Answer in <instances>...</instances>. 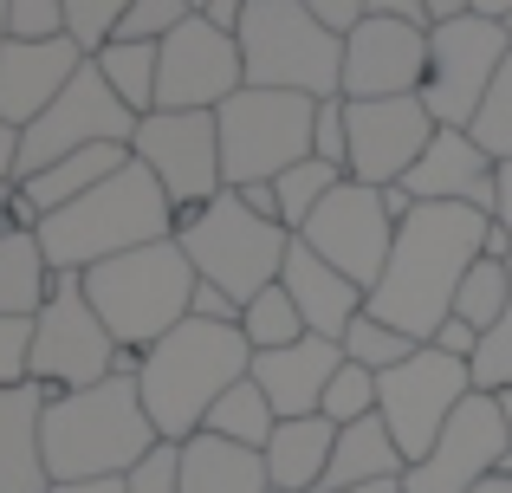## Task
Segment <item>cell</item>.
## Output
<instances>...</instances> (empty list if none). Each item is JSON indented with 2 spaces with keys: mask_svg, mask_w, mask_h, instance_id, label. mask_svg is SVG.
Returning a JSON list of instances; mask_svg holds the SVG:
<instances>
[{
  "mask_svg": "<svg viewBox=\"0 0 512 493\" xmlns=\"http://www.w3.org/2000/svg\"><path fill=\"white\" fill-rule=\"evenodd\" d=\"M175 241H182V253L195 260V273L208 279V286L234 292V299L247 305V299H260L266 286H279L286 253H292L299 234L266 221V215H253L234 189H221L214 202L188 208V215L175 221Z\"/></svg>",
  "mask_w": 512,
  "mask_h": 493,
  "instance_id": "cell-7",
  "label": "cell"
},
{
  "mask_svg": "<svg viewBox=\"0 0 512 493\" xmlns=\"http://www.w3.org/2000/svg\"><path fill=\"white\" fill-rule=\"evenodd\" d=\"M338 182H350L338 163H299V169H286V176L273 182V195H279V221H286L292 234H305V221L318 215V208H325V195L338 189Z\"/></svg>",
  "mask_w": 512,
  "mask_h": 493,
  "instance_id": "cell-32",
  "label": "cell"
},
{
  "mask_svg": "<svg viewBox=\"0 0 512 493\" xmlns=\"http://www.w3.org/2000/svg\"><path fill=\"white\" fill-rule=\"evenodd\" d=\"M512 52V26L506 20H480V13H461V20L435 26L428 33V78H422V104L441 130H467L480 111V98L493 91Z\"/></svg>",
  "mask_w": 512,
  "mask_h": 493,
  "instance_id": "cell-10",
  "label": "cell"
},
{
  "mask_svg": "<svg viewBox=\"0 0 512 493\" xmlns=\"http://www.w3.org/2000/svg\"><path fill=\"white\" fill-rule=\"evenodd\" d=\"M273 429H279V416H273V403H266V390L253 377L234 383V390L208 409V435L240 442V448H260V455H266V442H273Z\"/></svg>",
  "mask_w": 512,
  "mask_h": 493,
  "instance_id": "cell-30",
  "label": "cell"
},
{
  "mask_svg": "<svg viewBox=\"0 0 512 493\" xmlns=\"http://www.w3.org/2000/svg\"><path fill=\"white\" fill-rule=\"evenodd\" d=\"M240 59L247 85L260 91H299V98H344V39L318 26L305 0H247L240 20Z\"/></svg>",
  "mask_w": 512,
  "mask_h": 493,
  "instance_id": "cell-6",
  "label": "cell"
},
{
  "mask_svg": "<svg viewBox=\"0 0 512 493\" xmlns=\"http://www.w3.org/2000/svg\"><path fill=\"white\" fill-rule=\"evenodd\" d=\"M312 156H318V163H338L344 176H350V124H344V98H325V104H318Z\"/></svg>",
  "mask_w": 512,
  "mask_h": 493,
  "instance_id": "cell-43",
  "label": "cell"
},
{
  "mask_svg": "<svg viewBox=\"0 0 512 493\" xmlns=\"http://www.w3.org/2000/svg\"><path fill=\"white\" fill-rule=\"evenodd\" d=\"M240 312H247V305H240L234 292L208 286V279H201V286H195V318H214V325H240Z\"/></svg>",
  "mask_w": 512,
  "mask_h": 493,
  "instance_id": "cell-45",
  "label": "cell"
},
{
  "mask_svg": "<svg viewBox=\"0 0 512 493\" xmlns=\"http://www.w3.org/2000/svg\"><path fill=\"white\" fill-rule=\"evenodd\" d=\"M98 72L117 98L130 104L137 117L156 111V78H163V46H143V39H111L98 52Z\"/></svg>",
  "mask_w": 512,
  "mask_h": 493,
  "instance_id": "cell-29",
  "label": "cell"
},
{
  "mask_svg": "<svg viewBox=\"0 0 512 493\" xmlns=\"http://www.w3.org/2000/svg\"><path fill=\"white\" fill-rule=\"evenodd\" d=\"M182 493H273V474H266L260 448L201 429L195 442H182Z\"/></svg>",
  "mask_w": 512,
  "mask_h": 493,
  "instance_id": "cell-25",
  "label": "cell"
},
{
  "mask_svg": "<svg viewBox=\"0 0 512 493\" xmlns=\"http://www.w3.org/2000/svg\"><path fill=\"white\" fill-rule=\"evenodd\" d=\"M506 26H512V20H506Z\"/></svg>",
  "mask_w": 512,
  "mask_h": 493,
  "instance_id": "cell-61",
  "label": "cell"
},
{
  "mask_svg": "<svg viewBox=\"0 0 512 493\" xmlns=\"http://www.w3.org/2000/svg\"><path fill=\"white\" fill-rule=\"evenodd\" d=\"M415 351H422V344H415L409 331H396V325H383V318H370V305H363V318L344 331V357H350L357 370H376V377H383V370H396V364H409Z\"/></svg>",
  "mask_w": 512,
  "mask_h": 493,
  "instance_id": "cell-34",
  "label": "cell"
},
{
  "mask_svg": "<svg viewBox=\"0 0 512 493\" xmlns=\"http://www.w3.org/2000/svg\"><path fill=\"white\" fill-rule=\"evenodd\" d=\"M0 493H52L46 468V390H0Z\"/></svg>",
  "mask_w": 512,
  "mask_h": 493,
  "instance_id": "cell-23",
  "label": "cell"
},
{
  "mask_svg": "<svg viewBox=\"0 0 512 493\" xmlns=\"http://www.w3.org/2000/svg\"><path fill=\"white\" fill-rule=\"evenodd\" d=\"M506 305H512V260H487V253H480V260L467 266L461 292H454V318H467V325L487 338L506 318Z\"/></svg>",
  "mask_w": 512,
  "mask_h": 493,
  "instance_id": "cell-31",
  "label": "cell"
},
{
  "mask_svg": "<svg viewBox=\"0 0 512 493\" xmlns=\"http://www.w3.org/2000/svg\"><path fill=\"white\" fill-rule=\"evenodd\" d=\"M195 20V0H137L117 26V39H143V46H163L175 26Z\"/></svg>",
  "mask_w": 512,
  "mask_h": 493,
  "instance_id": "cell-38",
  "label": "cell"
},
{
  "mask_svg": "<svg viewBox=\"0 0 512 493\" xmlns=\"http://www.w3.org/2000/svg\"><path fill=\"white\" fill-rule=\"evenodd\" d=\"M279 286L292 292V305H299V318H305V331L312 338H331V344H344V331L363 318V305H370V292L357 286V279H344L331 260H318L305 241H292L286 253V273H279Z\"/></svg>",
  "mask_w": 512,
  "mask_h": 493,
  "instance_id": "cell-22",
  "label": "cell"
},
{
  "mask_svg": "<svg viewBox=\"0 0 512 493\" xmlns=\"http://www.w3.org/2000/svg\"><path fill=\"white\" fill-rule=\"evenodd\" d=\"M0 52H7V0H0Z\"/></svg>",
  "mask_w": 512,
  "mask_h": 493,
  "instance_id": "cell-58",
  "label": "cell"
},
{
  "mask_svg": "<svg viewBox=\"0 0 512 493\" xmlns=\"http://www.w3.org/2000/svg\"><path fill=\"white\" fill-rule=\"evenodd\" d=\"M467 137L480 143V150L493 156V163H512V52L500 65V78H493V91L480 98L474 124H467Z\"/></svg>",
  "mask_w": 512,
  "mask_h": 493,
  "instance_id": "cell-35",
  "label": "cell"
},
{
  "mask_svg": "<svg viewBox=\"0 0 512 493\" xmlns=\"http://www.w3.org/2000/svg\"><path fill=\"white\" fill-rule=\"evenodd\" d=\"M201 20L221 26V33H240V20H247V0H201Z\"/></svg>",
  "mask_w": 512,
  "mask_h": 493,
  "instance_id": "cell-47",
  "label": "cell"
},
{
  "mask_svg": "<svg viewBox=\"0 0 512 493\" xmlns=\"http://www.w3.org/2000/svg\"><path fill=\"white\" fill-rule=\"evenodd\" d=\"M33 383V318H0V390Z\"/></svg>",
  "mask_w": 512,
  "mask_h": 493,
  "instance_id": "cell-41",
  "label": "cell"
},
{
  "mask_svg": "<svg viewBox=\"0 0 512 493\" xmlns=\"http://www.w3.org/2000/svg\"><path fill=\"white\" fill-rule=\"evenodd\" d=\"M350 364L344 344L331 338H299L286 344V351H253V370L247 377L266 390V403H273L279 422H299V416H318V403H325L331 377Z\"/></svg>",
  "mask_w": 512,
  "mask_h": 493,
  "instance_id": "cell-21",
  "label": "cell"
},
{
  "mask_svg": "<svg viewBox=\"0 0 512 493\" xmlns=\"http://www.w3.org/2000/svg\"><path fill=\"white\" fill-rule=\"evenodd\" d=\"M240 331H247V344H253V351H286V344L312 338L286 286H266L260 299H247V312H240Z\"/></svg>",
  "mask_w": 512,
  "mask_h": 493,
  "instance_id": "cell-33",
  "label": "cell"
},
{
  "mask_svg": "<svg viewBox=\"0 0 512 493\" xmlns=\"http://www.w3.org/2000/svg\"><path fill=\"white\" fill-rule=\"evenodd\" d=\"M20 182V130L0 124V189H13Z\"/></svg>",
  "mask_w": 512,
  "mask_h": 493,
  "instance_id": "cell-48",
  "label": "cell"
},
{
  "mask_svg": "<svg viewBox=\"0 0 512 493\" xmlns=\"http://www.w3.org/2000/svg\"><path fill=\"white\" fill-rule=\"evenodd\" d=\"M234 91H247L240 39L208 26L195 13L163 39V78H156V111H221Z\"/></svg>",
  "mask_w": 512,
  "mask_h": 493,
  "instance_id": "cell-17",
  "label": "cell"
},
{
  "mask_svg": "<svg viewBox=\"0 0 512 493\" xmlns=\"http://www.w3.org/2000/svg\"><path fill=\"white\" fill-rule=\"evenodd\" d=\"M137 124H143V117L104 85L98 59H91L85 72L65 85L59 104H52L39 124L20 130V182L39 176V169H52V163H65V156H78V150H104V143H124V150H130Z\"/></svg>",
  "mask_w": 512,
  "mask_h": 493,
  "instance_id": "cell-12",
  "label": "cell"
},
{
  "mask_svg": "<svg viewBox=\"0 0 512 493\" xmlns=\"http://www.w3.org/2000/svg\"><path fill=\"white\" fill-rule=\"evenodd\" d=\"M500 416H506V435H512V390H500Z\"/></svg>",
  "mask_w": 512,
  "mask_h": 493,
  "instance_id": "cell-57",
  "label": "cell"
},
{
  "mask_svg": "<svg viewBox=\"0 0 512 493\" xmlns=\"http://www.w3.org/2000/svg\"><path fill=\"white\" fill-rule=\"evenodd\" d=\"M221 124V169L227 189H253V182H279L286 169L312 163V137H318V98L299 91H234L214 111Z\"/></svg>",
  "mask_w": 512,
  "mask_h": 493,
  "instance_id": "cell-8",
  "label": "cell"
},
{
  "mask_svg": "<svg viewBox=\"0 0 512 493\" xmlns=\"http://www.w3.org/2000/svg\"><path fill=\"white\" fill-rule=\"evenodd\" d=\"M402 474H409V455L396 448L389 422L383 416H363V422H350V429H338V455H331L318 493H350V487L402 481Z\"/></svg>",
  "mask_w": 512,
  "mask_h": 493,
  "instance_id": "cell-24",
  "label": "cell"
},
{
  "mask_svg": "<svg viewBox=\"0 0 512 493\" xmlns=\"http://www.w3.org/2000/svg\"><path fill=\"white\" fill-rule=\"evenodd\" d=\"M493 221L512 228V163H500V215H493Z\"/></svg>",
  "mask_w": 512,
  "mask_h": 493,
  "instance_id": "cell-54",
  "label": "cell"
},
{
  "mask_svg": "<svg viewBox=\"0 0 512 493\" xmlns=\"http://www.w3.org/2000/svg\"><path fill=\"white\" fill-rule=\"evenodd\" d=\"M467 396H474V364H461V357L422 344L409 364H396V370L376 377V416L389 422L396 448L415 468V461L441 442V429L454 422V409H461Z\"/></svg>",
  "mask_w": 512,
  "mask_h": 493,
  "instance_id": "cell-11",
  "label": "cell"
},
{
  "mask_svg": "<svg viewBox=\"0 0 512 493\" xmlns=\"http://www.w3.org/2000/svg\"><path fill=\"white\" fill-rule=\"evenodd\" d=\"M428 78V26L409 20H370L344 39V98L370 104V98H422Z\"/></svg>",
  "mask_w": 512,
  "mask_h": 493,
  "instance_id": "cell-18",
  "label": "cell"
},
{
  "mask_svg": "<svg viewBox=\"0 0 512 493\" xmlns=\"http://www.w3.org/2000/svg\"><path fill=\"white\" fill-rule=\"evenodd\" d=\"M506 455H512V435L500 416V396L474 390L454 409V422L441 429V442L402 474V493H474L487 474H500Z\"/></svg>",
  "mask_w": 512,
  "mask_h": 493,
  "instance_id": "cell-15",
  "label": "cell"
},
{
  "mask_svg": "<svg viewBox=\"0 0 512 493\" xmlns=\"http://www.w3.org/2000/svg\"><path fill=\"white\" fill-rule=\"evenodd\" d=\"M52 299V266L39 234H0V318H39Z\"/></svg>",
  "mask_w": 512,
  "mask_h": 493,
  "instance_id": "cell-28",
  "label": "cell"
},
{
  "mask_svg": "<svg viewBox=\"0 0 512 493\" xmlns=\"http://www.w3.org/2000/svg\"><path fill=\"white\" fill-rule=\"evenodd\" d=\"M318 260H331L344 279H357L363 292L383 286L389 273V253H396V215L383 208V189H363V182H338L325 195L312 221L299 234Z\"/></svg>",
  "mask_w": 512,
  "mask_h": 493,
  "instance_id": "cell-14",
  "label": "cell"
},
{
  "mask_svg": "<svg viewBox=\"0 0 512 493\" xmlns=\"http://www.w3.org/2000/svg\"><path fill=\"white\" fill-rule=\"evenodd\" d=\"M78 279H85V299H91V312L104 318V331L137 357L150 351V344H163L175 325L195 318L201 273H195V260L182 253L175 234L137 247V253H117V260L91 266V273H78Z\"/></svg>",
  "mask_w": 512,
  "mask_h": 493,
  "instance_id": "cell-5",
  "label": "cell"
},
{
  "mask_svg": "<svg viewBox=\"0 0 512 493\" xmlns=\"http://www.w3.org/2000/svg\"><path fill=\"white\" fill-rule=\"evenodd\" d=\"M117 370H124V344L91 312L85 279L52 273V299L33 318V383L46 396H65V390H91V383L117 377Z\"/></svg>",
  "mask_w": 512,
  "mask_h": 493,
  "instance_id": "cell-9",
  "label": "cell"
},
{
  "mask_svg": "<svg viewBox=\"0 0 512 493\" xmlns=\"http://www.w3.org/2000/svg\"><path fill=\"white\" fill-rule=\"evenodd\" d=\"M331 455H338V422L299 416V422H279L273 429V442H266V474L286 493H318Z\"/></svg>",
  "mask_w": 512,
  "mask_h": 493,
  "instance_id": "cell-26",
  "label": "cell"
},
{
  "mask_svg": "<svg viewBox=\"0 0 512 493\" xmlns=\"http://www.w3.org/2000/svg\"><path fill=\"white\" fill-rule=\"evenodd\" d=\"M467 13H480V20H512V0H467Z\"/></svg>",
  "mask_w": 512,
  "mask_h": 493,
  "instance_id": "cell-53",
  "label": "cell"
},
{
  "mask_svg": "<svg viewBox=\"0 0 512 493\" xmlns=\"http://www.w3.org/2000/svg\"><path fill=\"white\" fill-rule=\"evenodd\" d=\"M318 416L338 422V429H350V422H363V416H376V370L344 364L338 377H331V390H325V403H318Z\"/></svg>",
  "mask_w": 512,
  "mask_h": 493,
  "instance_id": "cell-37",
  "label": "cell"
},
{
  "mask_svg": "<svg viewBox=\"0 0 512 493\" xmlns=\"http://www.w3.org/2000/svg\"><path fill=\"white\" fill-rule=\"evenodd\" d=\"M305 7H312L318 26H331L338 39H350L363 20H370V0H305Z\"/></svg>",
  "mask_w": 512,
  "mask_h": 493,
  "instance_id": "cell-44",
  "label": "cell"
},
{
  "mask_svg": "<svg viewBox=\"0 0 512 493\" xmlns=\"http://www.w3.org/2000/svg\"><path fill=\"white\" fill-rule=\"evenodd\" d=\"M422 7H428V26H448L467 13V0H422Z\"/></svg>",
  "mask_w": 512,
  "mask_h": 493,
  "instance_id": "cell-52",
  "label": "cell"
},
{
  "mask_svg": "<svg viewBox=\"0 0 512 493\" xmlns=\"http://www.w3.org/2000/svg\"><path fill=\"white\" fill-rule=\"evenodd\" d=\"M487 228H493V215H480V208L415 202V215L396 228V253H389L383 286L370 292V318L428 344L454 318V292H461L467 266L487 253Z\"/></svg>",
  "mask_w": 512,
  "mask_h": 493,
  "instance_id": "cell-1",
  "label": "cell"
},
{
  "mask_svg": "<svg viewBox=\"0 0 512 493\" xmlns=\"http://www.w3.org/2000/svg\"><path fill=\"white\" fill-rule=\"evenodd\" d=\"M130 156L163 182V195L175 202V215L214 202L227 189L221 169V124L214 111H150L130 137Z\"/></svg>",
  "mask_w": 512,
  "mask_h": 493,
  "instance_id": "cell-13",
  "label": "cell"
},
{
  "mask_svg": "<svg viewBox=\"0 0 512 493\" xmlns=\"http://www.w3.org/2000/svg\"><path fill=\"white\" fill-rule=\"evenodd\" d=\"M350 493H402V481H376V487H350Z\"/></svg>",
  "mask_w": 512,
  "mask_h": 493,
  "instance_id": "cell-56",
  "label": "cell"
},
{
  "mask_svg": "<svg viewBox=\"0 0 512 493\" xmlns=\"http://www.w3.org/2000/svg\"><path fill=\"white\" fill-rule=\"evenodd\" d=\"M344 124H350V182H363V189L409 182V169L428 156L441 130L422 98H370V104L344 98Z\"/></svg>",
  "mask_w": 512,
  "mask_h": 493,
  "instance_id": "cell-16",
  "label": "cell"
},
{
  "mask_svg": "<svg viewBox=\"0 0 512 493\" xmlns=\"http://www.w3.org/2000/svg\"><path fill=\"white\" fill-rule=\"evenodd\" d=\"M7 39H20V46L72 39V33H65V7H59V0H7Z\"/></svg>",
  "mask_w": 512,
  "mask_h": 493,
  "instance_id": "cell-39",
  "label": "cell"
},
{
  "mask_svg": "<svg viewBox=\"0 0 512 493\" xmlns=\"http://www.w3.org/2000/svg\"><path fill=\"white\" fill-rule=\"evenodd\" d=\"M253 344L240 325H214V318H188L163 344L137 357V390L150 409L163 442H195L208 429V409L221 403L234 383H247Z\"/></svg>",
  "mask_w": 512,
  "mask_h": 493,
  "instance_id": "cell-2",
  "label": "cell"
},
{
  "mask_svg": "<svg viewBox=\"0 0 512 493\" xmlns=\"http://www.w3.org/2000/svg\"><path fill=\"white\" fill-rule=\"evenodd\" d=\"M428 344H435V351H448V357H461V364H474V351H480V331L467 325V318H448V325H441Z\"/></svg>",
  "mask_w": 512,
  "mask_h": 493,
  "instance_id": "cell-46",
  "label": "cell"
},
{
  "mask_svg": "<svg viewBox=\"0 0 512 493\" xmlns=\"http://www.w3.org/2000/svg\"><path fill=\"white\" fill-rule=\"evenodd\" d=\"M474 493H512V474H487V481H480Z\"/></svg>",
  "mask_w": 512,
  "mask_h": 493,
  "instance_id": "cell-55",
  "label": "cell"
},
{
  "mask_svg": "<svg viewBox=\"0 0 512 493\" xmlns=\"http://www.w3.org/2000/svg\"><path fill=\"white\" fill-rule=\"evenodd\" d=\"M500 474H512V455H506V461H500Z\"/></svg>",
  "mask_w": 512,
  "mask_h": 493,
  "instance_id": "cell-59",
  "label": "cell"
},
{
  "mask_svg": "<svg viewBox=\"0 0 512 493\" xmlns=\"http://www.w3.org/2000/svg\"><path fill=\"white\" fill-rule=\"evenodd\" d=\"M474 390H487V396L512 390V305H506V318L480 338V351H474Z\"/></svg>",
  "mask_w": 512,
  "mask_h": 493,
  "instance_id": "cell-40",
  "label": "cell"
},
{
  "mask_svg": "<svg viewBox=\"0 0 512 493\" xmlns=\"http://www.w3.org/2000/svg\"><path fill=\"white\" fill-rule=\"evenodd\" d=\"M402 189H409L415 202H454V208L500 215V163H493L467 130H435L428 156L409 169Z\"/></svg>",
  "mask_w": 512,
  "mask_h": 493,
  "instance_id": "cell-20",
  "label": "cell"
},
{
  "mask_svg": "<svg viewBox=\"0 0 512 493\" xmlns=\"http://www.w3.org/2000/svg\"><path fill=\"white\" fill-rule=\"evenodd\" d=\"M240 202L253 208V215H266V221H279V195H273V182H253V189H234ZM279 228H286V221H279Z\"/></svg>",
  "mask_w": 512,
  "mask_h": 493,
  "instance_id": "cell-50",
  "label": "cell"
},
{
  "mask_svg": "<svg viewBox=\"0 0 512 493\" xmlns=\"http://www.w3.org/2000/svg\"><path fill=\"white\" fill-rule=\"evenodd\" d=\"M175 202L163 195V182L130 156L111 182H98L91 195H78L72 208L39 221V247H46L52 273H91V266L117 260V253H137L150 241L175 234Z\"/></svg>",
  "mask_w": 512,
  "mask_h": 493,
  "instance_id": "cell-4",
  "label": "cell"
},
{
  "mask_svg": "<svg viewBox=\"0 0 512 493\" xmlns=\"http://www.w3.org/2000/svg\"><path fill=\"white\" fill-rule=\"evenodd\" d=\"M163 442L143 409L137 370L91 383V390H65L46 396V468L52 493L72 481H104V474H130L150 448Z\"/></svg>",
  "mask_w": 512,
  "mask_h": 493,
  "instance_id": "cell-3",
  "label": "cell"
},
{
  "mask_svg": "<svg viewBox=\"0 0 512 493\" xmlns=\"http://www.w3.org/2000/svg\"><path fill=\"white\" fill-rule=\"evenodd\" d=\"M124 481L130 493H182V442H156Z\"/></svg>",
  "mask_w": 512,
  "mask_h": 493,
  "instance_id": "cell-42",
  "label": "cell"
},
{
  "mask_svg": "<svg viewBox=\"0 0 512 493\" xmlns=\"http://www.w3.org/2000/svg\"><path fill=\"white\" fill-rule=\"evenodd\" d=\"M370 13H383V20H409V26H428V7L422 0H370ZM435 33V26H428Z\"/></svg>",
  "mask_w": 512,
  "mask_h": 493,
  "instance_id": "cell-49",
  "label": "cell"
},
{
  "mask_svg": "<svg viewBox=\"0 0 512 493\" xmlns=\"http://www.w3.org/2000/svg\"><path fill=\"white\" fill-rule=\"evenodd\" d=\"M85 65H91V52L78 39H46V46L7 39V52H0V124H13V130L39 124Z\"/></svg>",
  "mask_w": 512,
  "mask_h": 493,
  "instance_id": "cell-19",
  "label": "cell"
},
{
  "mask_svg": "<svg viewBox=\"0 0 512 493\" xmlns=\"http://www.w3.org/2000/svg\"><path fill=\"white\" fill-rule=\"evenodd\" d=\"M59 493H130V481H124V474H104V481H72Z\"/></svg>",
  "mask_w": 512,
  "mask_h": 493,
  "instance_id": "cell-51",
  "label": "cell"
},
{
  "mask_svg": "<svg viewBox=\"0 0 512 493\" xmlns=\"http://www.w3.org/2000/svg\"><path fill=\"white\" fill-rule=\"evenodd\" d=\"M59 7H65V33L98 59V52L117 39V26H124V13L137 7V0H59Z\"/></svg>",
  "mask_w": 512,
  "mask_h": 493,
  "instance_id": "cell-36",
  "label": "cell"
},
{
  "mask_svg": "<svg viewBox=\"0 0 512 493\" xmlns=\"http://www.w3.org/2000/svg\"><path fill=\"white\" fill-rule=\"evenodd\" d=\"M195 13H201V0H195Z\"/></svg>",
  "mask_w": 512,
  "mask_h": 493,
  "instance_id": "cell-60",
  "label": "cell"
},
{
  "mask_svg": "<svg viewBox=\"0 0 512 493\" xmlns=\"http://www.w3.org/2000/svg\"><path fill=\"white\" fill-rule=\"evenodd\" d=\"M124 163H130L124 143H104V150H78V156H65V163H52V169H39V176H26V182H20V202L33 208L39 221H46V215H59V208H72L78 195H91L98 182H111Z\"/></svg>",
  "mask_w": 512,
  "mask_h": 493,
  "instance_id": "cell-27",
  "label": "cell"
}]
</instances>
